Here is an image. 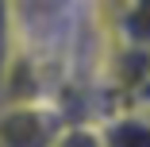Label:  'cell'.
Masks as SVG:
<instances>
[{
    "label": "cell",
    "mask_w": 150,
    "mask_h": 147,
    "mask_svg": "<svg viewBox=\"0 0 150 147\" xmlns=\"http://www.w3.org/2000/svg\"><path fill=\"white\" fill-rule=\"evenodd\" d=\"M62 112L42 97H0V147H50Z\"/></svg>",
    "instance_id": "cell-1"
},
{
    "label": "cell",
    "mask_w": 150,
    "mask_h": 147,
    "mask_svg": "<svg viewBox=\"0 0 150 147\" xmlns=\"http://www.w3.org/2000/svg\"><path fill=\"white\" fill-rule=\"evenodd\" d=\"M104 147H150V120L146 108H115L100 120Z\"/></svg>",
    "instance_id": "cell-2"
},
{
    "label": "cell",
    "mask_w": 150,
    "mask_h": 147,
    "mask_svg": "<svg viewBox=\"0 0 150 147\" xmlns=\"http://www.w3.org/2000/svg\"><path fill=\"white\" fill-rule=\"evenodd\" d=\"M50 147H104L100 143V120H66Z\"/></svg>",
    "instance_id": "cell-3"
},
{
    "label": "cell",
    "mask_w": 150,
    "mask_h": 147,
    "mask_svg": "<svg viewBox=\"0 0 150 147\" xmlns=\"http://www.w3.org/2000/svg\"><path fill=\"white\" fill-rule=\"evenodd\" d=\"M8 58H12V4L0 0V74H4Z\"/></svg>",
    "instance_id": "cell-4"
}]
</instances>
